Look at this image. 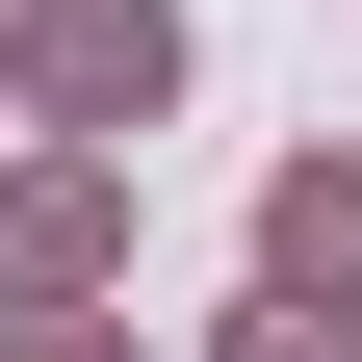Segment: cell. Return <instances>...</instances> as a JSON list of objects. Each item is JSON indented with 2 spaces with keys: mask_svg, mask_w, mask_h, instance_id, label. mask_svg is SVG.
<instances>
[{
  "mask_svg": "<svg viewBox=\"0 0 362 362\" xmlns=\"http://www.w3.org/2000/svg\"><path fill=\"white\" fill-rule=\"evenodd\" d=\"M26 78H52V104H104V129H129V104H156L181 52H156V26H129V0H52V26H26Z\"/></svg>",
  "mask_w": 362,
  "mask_h": 362,
  "instance_id": "obj_1",
  "label": "cell"
},
{
  "mask_svg": "<svg viewBox=\"0 0 362 362\" xmlns=\"http://www.w3.org/2000/svg\"><path fill=\"white\" fill-rule=\"evenodd\" d=\"M285 285H337V310H362V181H285Z\"/></svg>",
  "mask_w": 362,
  "mask_h": 362,
  "instance_id": "obj_2",
  "label": "cell"
}]
</instances>
